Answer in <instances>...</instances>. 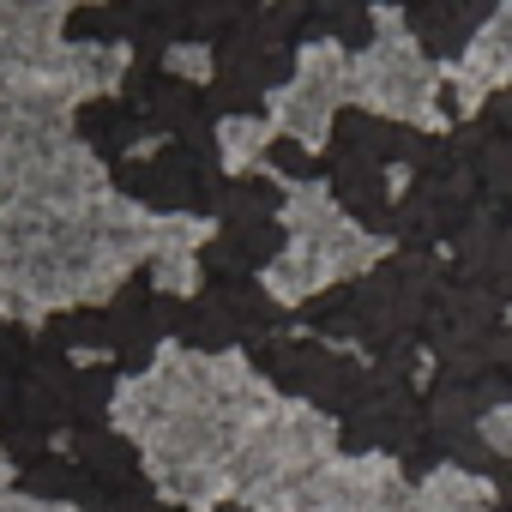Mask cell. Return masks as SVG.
<instances>
[{"mask_svg": "<svg viewBox=\"0 0 512 512\" xmlns=\"http://www.w3.org/2000/svg\"><path fill=\"white\" fill-rule=\"evenodd\" d=\"M157 73L175 79V85H205V79H217V49H211V43H175V49L157 61Z\"/></svg>", "mask_w": 512, "mask_h": 512, "instance_id": "obj_6", "label": "cell"}, {"mask_svg": "<svg viewBox=\"0 0 512 512\" xmlns=\"http://www.w3.org/2000/svg\"><path fill=\"white\" fill-rule=\"evenodd\" d=\"M380 193H386V187H380V169H374V163H338V205H344V211H356V217H362V223H374V229L386 223Z\"/></svg>", "mask_w": 512, "mask_h": 512, "instance_id": "obj_4", "label": "cell"}, {"mask_svg": "<svg viewBox=\"0 0 512 512\" xmlns=\"http://www.w3.org/2000/svg\"><path fill=\"white\" fill-rule=\"evenodd\" d=\"M500 398H506V380H500V374H482V380H476V392H470V404H476V410H482V404H500Z\"/></svg>", "mask_w": 512, "mask_h": 512, "instance_id": "obj_8", "label": "cell"}, {"mask_svg": "<svg viewBox=\"0 0 512 512\" xmlns=\"http://www.w3.org/2000/svg\"><path fill=\"white\" fill-rule=\"evenodd\" d=\"M482 356H494V362H512V326L488 332V338H482Z\"/></svg>", "mask_w": 512, "mask_h": 512, "instance_id": "obj_9", "label": "cell"}, {"mask_svg": "<svg viewBox=\"0 0 512 512\" xmlns=\"http://www.w3.org/2000/svg\"><path fill=\"white\" fill-rule=\"evenodd\" d=\"M272 145H278V121H266V115H229V121H217V157H223L229 175H241L247 163L272 157Z\"/></svg>", "mask_w": 512, "mask_h": 512, "instance_id": "obj_2", "label": "cell"}, {"mask_svg": "<svg viewBox=\"0 0 512 512\" xmlns=\"http://www.w3.org/2000/svg\"><path fill=\"white\" fill-rule=\"evenodd\" d=\"M284 187L266 175H235L223 187V223H278L284 217Z\"/></svg>", "mask_w": 512, "mask_h": 512, "instance_id": "obj_3", "label": "cell"}, {"mask_svg": "<svg viewBox=\"0 0 512 512\" xmlns=\"http://www.w3.org/2000/svg\"><path fill=\"white\" fill-rule=\"evenodd\" d=\"M13 482H19V470H13V458H7V446H0V494H13Z\"/></svg>", "mask_w": 512, "mask_h": 512, "instance_id": "obj_10", "label": "cell"}, {"mask_svg": "<svg viewBox=\"0 0 512 512\" xmlns=\"http://www.w3.org/2000/svg\"><path fill=\"white\" fill-rule=\"evenodd\" d=\"M272 163H278V175H290V181H308V175H314L308 145H272Z\"/></svg>", "mask_w": 512, "mask_h": 512, "instance_id": "obj_7", "label": "cell"}, {"mask_svg": "<svg viewBox=\"0 0 512 512\" xmlns=\"http://www.w3.org/2000/svg\"><path fill=\"white\" fill-rule=\"evenodd\" d=\"M199 284H205V253H157V260H151V290L157 296L193 302Z\"/></svg>", "mask_w": 512, "mask_h": 512, "instance_id": "obj_5", "label": "cell"}, {"mask_svg": "<svg viewBox=\"0 0 512 512\" xmlns=\"http://www.w3.org/2000/svg\"><path fill=\"white\" fill-rule=\"evenodd\" d=\"M19 494H31L37 506H79V512H91L97 506V476L85 470V464H73V458H43V464H31L25 476H19Z\"/></svg>", "mask_w": 512, "mask_h": 512, "instance_id": "obj_1", "label": "cell"}, {"mask_svg": "<svg viewBox=\"0 0 512 512\" xmlns=\"http://www.w3.org/2000/svg\"><path fill=\"white\" fill-rule=\"evenodd\" d=\"M494 121H506V127H512V91H500V97H494Z\"/></svg>", "mask_w": 512, "mask_h": 512, "instance_id": "obj_11", "label": "cell"}]
</instances>
